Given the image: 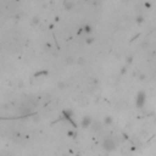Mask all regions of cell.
Listing matches in <instances>:
<instances>
[{
    "label": "cell",
    "mask_w": 156,
    "mask_h": 156,
    "mask_svg": "<svg viewBox=\"0 0 156 156\" xmlns=\"http://www.w3.org/2000/svg\"><path fill=\"white\" fill-rule=\"evenodd\" d=\"M102 146H104V149H106V150H112V149H115V141L111 139V138H106L105 140H104V143H102Z\"/></svg>",
    "instance_id": "obj_1"
},
{
    "label": "cell",
    "mask_w": 156,
    "mask_h": 156,
    "mask_svg": "<svg viewBox=\"0 0 156 156\" xmlns=\"http://www.w3.org/2000/svg\"><path fill=\"white\" fill-rule=\"evenodd\" d=\"M89 123H90V118L89 117H84V119H83V123H82V126L85 128V127H88L89 126Z\"/></svg>",
    "instance_id": "obj_2"
}]
</instances>
